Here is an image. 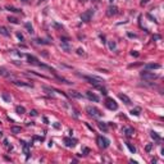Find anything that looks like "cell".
<instances>
[{"label":"cell","mask_w":164,"mask_h":164,"mask_svg":"<svg viewBox=\"0 0 164 164\" xmlns=\"http://www.w3.org/2000/svg\"><path fill=\"white\" fill-rule=\"evenodd\" d=\"M80 77H82L83 80H86L90 85H92V86H95V85H103L105 81L103 80V78H99V77H95V76H81L80 75Z\"/></svg>","instance_id":"obj_1"},{"label":"cell","mask_w":164,"mask_h":164,"mask_svg":"<svg viewBox=\"0 0 164 164\" xmlns=\"http://www.w3.org/2000/svg\"><path fill=\"white\" fill-rule=\"evenodd\" d=\"M86 112H87V114L90 117L95 118V119H99V118L103 117V113H101V110H99L98 108H95V106H87Z\"/></svg>","instance_id":"obj_2"},{"label":"cell","mask_w":164,"mask_h":164,"mask_svg":"<svg viewBox=\"0 0 164 164\" xmlns=\"http://www.w3.org/2000/svg\"><path fill=\"white\" fill-rule=\"evenodd\" d=\"M140 76H141V78H144V80H146V81H152V80H155V78H158L159 76L156 75V73H154V72H149V71H142L140 73Z\"/></svg>","instance_id":"obj_3"},{"label":"cell","mask_w":164,"mask_h":164,"mask_svg":"<svg viewBox=\"0 0 164 164\" xmlns=\"http://www.w3.org/2000/svg\"><path fill=\"white\" fill-rule=\"evenodd\" d=\"M105 106L109 110H117L118 109V104L115 103V100L112 99V98H106L105 99Z\"/></svg>","instance_id":"obj_4"},{"label":"cell","mask_w":164,"mask_h":164,"mask_svg":"<svg viewBox=\"0 0 164 164\" xmlns=\"http://www.w3.org/2000/svg\"><path fill=\"white\" fill-rule=\"evenodd\" d=\"M98 145L100 146L101 149H106L109 146V144H110V141L106 139V137H104V136H98Z\"/></svg>","instance_id":"obj_5"},{"label":"cell","mask_w":164,"mask_h":164,"mask_svg":"<svg viewBox=\"0 0 164 164\" xmlns=\"http://www.w3.org/2000/svg\"><path fill=\"white\" fill-rule=\"evenodd\" d=\"M92 15H94V9H88V10H86V12H83L81 14V21L87 23V22L91 21V17Z\"/></svg>","instance_id":"obj_6"},{"label":"cell","mask_w":164,"mask_h":164,"mask_svg":"<svg viewBox=\"0 0 164 164\" xmlns=\"http://www.w3.org/2000/svg\"><path fill=\"white\" fill-rule=\"evenodd\" d=\"M60 48H62V50H64L65 53H69L72 50V46H71V44H69V41L67 40V38H62Z\"/></svg>","instance_id":"obj_7"},{"label":"cell","mask_w":164,"mask_h":164,"mask_svg":"<svg viewBox=\"0 0 164 164\" xmlns=\"http://www.w3.org/2000/svg\"><path fill=\"white\" fill-rule=\"evenodd\" d=\"M64 144H65L67 148H73V146H76L77 140L76 139H71V137H65L64 139Z\"/></svg>","instance_id":"obj_8"},{"label":"cell","mask_w":164,"mask_h":164,"mask_svg":"<svg viewBox=\"0 0 164 164\" xmlns=\"http://www.w3.org/2000/svg\"><path fill=\"white\" fill-rule=\"evenodd\" d=\"M13 83L15 85V86H19V87H30V88L33 87V85L30 83V82H22V81H17V80H14Z\"/></svg>","instance_id":"obj_9"},{"label":"cell","mask_w":164,"mask_h":164,"mask_svg":"<svg viewBox=\"0 0 164 164\" xmlns=\"http://www.w3.org/2000/svg\"><path fill=\"white\" fill-rule=\"evenodd\" d=\"M117 13H118V8L115 7V5H110V7L108 8V10H106V15L108 17H113Z\"/></svg>","instance_id":"obj_10"},{"label":"cell","mask_w":164,"mask_h":164,"mask_svg":"<svg viewBox=\"0 0 164 164\" xmlns=\"http://www.w3.org/2000/svg\"><path fill=\"white\" fill-rule=\"evenodd\" d=\"M27 62H28L30 64H32V65H38V59L36 58V56L31 55V54L27 55Z\"/></svg>","instance_id":"obj_11"},{"label":"cell","mask_w":164,"mask_h":164,"mask_svg":"<svg viewBox=\"0 0 164 164\" xmlns=\"http://www.w3.org/2000/svg\"><path fill=\"white\" fill-rule=\"evenodd\" d=\"M86 96H87V99H88V100L95 101V103H98V101L100 100V99H99V96H98V95H95V94L91 92V91H86Z\"/></svg>","instance_id":"obj_12"},{"label":"cell","mask_w":164,"mask_h":164,"mask_svg":"<svg viewBox=\"0 0 164 164\" xmlns=\"http://www.w3.org/2000/svg\"><path fill=\"white\" fill-rule=\"evenodd\" d=\"M160 64H158V63H149V64H145V69L146 71H148V69H152V71H154V69H159L160 68Z\"/></svg>","instance_id":"obj_13"},{"label":"cell","mask_w":164,"mask_h":164,"mask_svg":"<svg viewBox=\"0 0 164 164\" xmlns=\"http://www.w3.org/2000/svg\"><path fill=\"white\" fill-rule=\"evenodd\" d=\"M71 98H75V99H83V95L81 92H78V91H75V90H72V91H69V95Z\"/></svg>","instance_id":"obj_14"},{"label":"cell","mask_w":164,"mask_h":164,"mask_svg":"<svg viewBox=\"0 0 164 164\" xmlns=\"http://www.w3.org/2000/svg\"><path fill=\"white\" fill-rule=\"evenodd\" d=\"M0 35H1V36H5V37H9V36H10V31L8 30L7 27L0 26Z\"/></svg>","instance_id":"obj_15"},{"label":"cell","mask_w":164,"mask_h":164,"mask_svg":"<svg viewBox=\"0 0 164 164\" xmlns=\"http://www.w3.org/2000/svg\"><path fill=\"white\" fill-rule=\"evenodd\" d=\"M119 99H121V100H122V101H123V103L126 104V105H129V104L132 103V101H131V99H129L127 95H124V94H119Z\"/></svg>","instance_id":"obj_16"},{"label":"cell","mask_w":164,"mask_h":164,"mask_svg":"<svg viewBox=\"0 0 164 164\" xmlns=\"http://www.w3.org/2000/svg\"><path fill=\"white\" fill-rule=\"evenodd\" d=\"M122 131H123V133L126 135V136H132L133 132H135L132 127H123V128H122Z\"/></svg>","instance_id":"obj_17"},{"label":"cell","mask_w":164,"mask_h":164,"mask_svg":"<svg viewBox=\"0 0 164 164\" xmlns=\"http://www.w3.org/2000/svg\"><path fill=\"white\" fill-rule=\"evenodd\" d=\"M22 145H23V151H25V154H26V156L28 158L30 156V146H31V144H26L25 141H22Z\"/></svg>","instance_id":"obj_18"},{"label":"cell","mask_w":164,"mask_h":164,"mask_svg":"<svg viewBox=\"0 0 164 164\" xmlns=\"http://www.w3.org/2000/svg\"><path fill=\"white\" fill-rule=\"evenodd\" d=\"M98 127L101 129V131L108 132V126H106V123H104V122H99V123H98Z\"/></svg>","instance_id":"obj_19"},{"label":"cell","mask_w":164,"mask_h":164,"mask_svg":"<svg viewBox=\"0 0 164 164\" xmlns=\"http://www.w3.org/2000/svg\"><path fill=\"white\" fill-rule=\"evenodd\" d=\"M15 112L18 113V114H23V113H26V109H25V106H22V105H17Z\"/></svg>","instance_id":"obj_20"},{"label":"cell","mask_w":164,"mask_h":164,"mask_svg":"<svg viewBox=\"0 0 164 164\" xmlns=\"http://www.w3.org/2000/svg\"><path fill=\"white\" fill-rule=\"evenodd\" d=\"M5 9L9 10V12H13V13H21V9H17V8H14V7H10V5H7V7H5Z\"/></svg>","instance_id":"obj_21"},{"label":"cell","mask_w":164,"mask_h":164,"mask_svg":"<svg viewBox=\"0 0 164 164\" xmlns=\"http://www.w3.org/2000/svg\"><path fill=\"white\" fill-rule=\"evenodd\" d=\"M150 136H151L152 139H154L155 141H158V142H159V141L162 140V137H160V136H159V135H158L156 132H154V131H151V132H150Z\"/></svg>","instance_id":"obj_22"},{"label":"cell","mask_w":164,"mask_h":164,"mask_svg":"<svg viewBox=\"0 0 164 164\" xmlns=\"http://www.w3.org/2000/svg\"><path fill=\"white\" fill-rule=\"evenodd\" d=\"M25 27L27 28V32H28V33H31V35H32L33 32H35V31H33V27L31 26V23H28V22H27V23H25Z\"/></svg>","instance_id":"obj_23"},{"label":"cell","mask_w":164,"mask_h":164,"mask_svg":"<svg viewBox=\"0 0 164 164\" xmlns=\"http://www.w3.org/2000/svg\"><path fill=\"white\" fill-rule=\"evenodd\" d=\"M1 98H3L5 101H7V103H10V100H12V99H10V96H9L7 92H3V94H1Z\"/></svg>","instance_id":"obj_24"},{"label":"cell","mask_w":164,"mask_h":164,"mask_svg":"<svg viewBox=\"0 0 164 164\" xmlns=\"http://www.w3.org/2000/svg\"><path fill=\"white\" fill-rule=\"evenodd\" d=\"M126 145H127V148L129 149V151H131L132 154H133V152H136V148H135V146H132L129 142H126Z\"/></svg>","instance_id":"obj_25"},{"label":"cell","mask_w":164,"mask_h":164,"mask_svg":"<svg viewBox=\"0 0 164 164\" xmlns=\"http://www.w3.org/2000/svg\"><path fill=\"white\" fill-rule=\"evenodd\" d=\"M10 131H12L13 133H19V132H21V127H15V126H13L12 128H10Z\"/></svg>","instance_id":"obj_26"},{"label":"cell","mask_w":164,"mask_h":164,"mask_svg":"<svg viewBox=\"0 0 164 164\" xmlns=\"http://www.w3.org/2000/svg\"><path fill=\"white\" fill-rule=\"evenodd\" d=\"M0 75L5 76V77H9V73L7 72V69H5V68H0Z\"/></svg>","instance_id":"obj_27"},{"label":"cell","mask_w":164,"mask_h":164,"mask_svg":"<svg viewBox=\"0 0 164 164\" xmlns=\"http://www.w3.org/2000/svg\"><path fill=\"white\" fill-rule=\"evenodd\" d=\"M115 48H117V44L114 41H109V49L110 50H115Z\"/></svg>","instance_id":"obj_28"},{"label":"cell","mask_w":164,"mask_h":164,"mask_svg":"<svg viewBox=\"0 0 164 164\" xmlns=\"http://www.w3.org/2000/svg\"><path fill=\"white\" fill-rule=\"evenodd\" d=\"M36 44H41V45H48V44H50V42H48V41H44V40H41V38H36Z\"/></svg>","instance_id":"obj_29"},{"label":"cell","mask_w":164,"mask_h":164,"mask_svg":"<svg viewBox=\"0 0 164 164\" xmlns=\"http://www.w3.org/2000/svg\"><path fill=\"white\" fill-rule=\"evenodd\" d=\"M8 21L10 22V23H14V25H17V23H18V19H17V18H14V17H9V18H8Z\"/></svg>","instance_id":"obj_30"},{"label":"cell","mask_w":164,"mask_h":164,"mask_svg":"<svg viewBox=\"0 0 164 164\" xmlns=\"http://www.w3.org/2000/svg\"><path fill=\"white\" fill-rule=\"evenodd\" d=\"M131 114L139 117V115H140V109H132V110H131Z\"/></svg>","instance_id":"obj_31"},{"label":"cell","mask_w":164,"mask_h":164,"mask_svg":"<svg viewBox=\"0 0 164 164\" xmlns=\"http://www.w3.org/2000/svg\"><path fill=\"white\" fill-rule=\"evenodd\" d=\"M151 149H152V144H149V145H146V148H145V150L148 151V152H150V151H151Z\"/></svg>","instance_id":"obj_32"},{"label":"cell","mask_w":164,"mask_h":164,"mask_svg":"<svg viewBox=\"0 0 164 164\" xmlns=\"http://www.w3.org/2000/svg\"><path fill=\"white\" fill-rule=\"evenodd\" d=\"M17 37H18L21 41H23V40H25V37H23V35H22L21 32H18V33H17Z\"/></svg>","instance_id":"obj_33"},{"label":"cell","mask_w":164,"mask_h":164,"mask_svg":"<svg viewBox=\"0 0 164 164\" xmlns=\"http://www.w3.org/2000/svg\"><path fill=\"white\" fill-rule=\"evenodd\" d=\"M30 114H31L32 117H36V115H37V110H35V109L31 110V112H30Z\"/></svg>","instance_id":"obj_34"},{"label":"cell","mask_w":164,"mask_h":164,"mask_svg":"<svg viewBox=\"0 0 164 164\" xmlns=\"http://www.w3.org/2000/svg\"><path fill=\"white\" fill-rule=\"evenodd\" d=\"M77 54H78V55H83V54H85V53H83V49H78V50H77Z\"/></svg>","instance_id":"obj_35"},{"label":"cell","mask_w":164,"mask_h":164,"mask_svg":"<svg viewBox=\"0 0 164 164\" xmlns=\"http://www.w3.org/2000/svg\"><path fill=\"white\" fill-rule=\"evenodd\" d=\"M88 152H90V150H88L87 148H83V155H87Z\"/></svg>","instance_id":"obj_36"},{"label":"cell","mask_w":164,"mask_h":164,"mask_svg":"<svg viewBox=\"0 0 164 164\" xmlns=\"http://www.w3.org/2000/svg\"><path fill=\"white\" fill-rule=\"evenodd\" d=\"M131 55H132V56H136V58H137V56H139L140 54H139L137 51H131Z\"/></svg>","instance_id":"obj_37"},{"label":"cell","mask_w":164,"mask_h":164,"mask_svg":"<svg viewBox=\"0 0 164 164\" xmlns=\"http://www.w3.org/2000/svg\"><path fill=\"white\" fill-rule=\"evenodd\" d=\"M152 38H154V40H160V36L159 35H154V36H152Z\"/></svg>","instance_id":"obj_38"},{"label":"cell","mask_w":164,"mask_h":164,"mask_svg":"<svg viewBox=\"0 0 164 164\" xmlns=\"http://www.w3.org/2000/svg\"><path fill=\"white\" fill-rule=\"evenodd\" d=\"M4 144H5V146H7V148H9V144H8V140H4Z\"/></svg>","instance_id":"obj_39"},{"label":"cell","mask_w":164,"mask_h":164,"mask_svg":"<svg viewBox=\"0 0 164 164\" xmlns=\"http://www.w3.org/2000/svg\"><path fill=\"white\" fill-rule=\"evenodd\" d=\"M148 1H149V0H142V1H141V5H145Z\"/></svg>","instance_id":"obj_40"},{"label":"cell","mask_w":164,"mask_h":164,"mask_svg":"<svg viewBox=\"0 0 164 164\" xmlns=\"http://www.w3.org/2000/svg\"><path fill=\"white\" fill-rule=\"evenodd\" d=\"M128 36H129V37H136V35H133V33H129V32H128Z\"/></svg>","instance_id":"obj_41"},{"label":"cell","mask_w":164,"mask_h":164,"mask_svg":"<svg viewBox=\"0 0 164 164\" xmlns=\"http://www.w3.org/2000/svg\"><path fill=\"white\" fill-rule=\"evenodd\" d=\"M44 122H45V123H49V121H48V118H46V117H44Z\"/></svg>","instance_id":"obj_42"},{"label":"cell","mask_w":164,"mask_h":164,"mask_svg":"<svg viewBox=\"0 0 164 164\" xmlns=\"http://www.w3.org/2000/svg\"><path fill=\"white\" fill-rule=\"evenodd\" d=\"M78 1H80V3H86L87 0H78Z\"/></svg>","instance_id":"obj_43"},{"label":"cell","mask_w":164,"mask_h":164,"mask_svg":"<svg viewBox=\"0 0 164 164\" xmlns=\"http://www.w3.org/2000/svg\"><path fill=\"white\" fill-rule=\"evenodd\" d=\"M22 1H27V0H22Z\"/></svg>","instance_id":"obj_44"},{"label":"cell","mask_w":164,"mask_h":164,"mask_svg":"<svg viewBox=\"0 0 164 164\" xmlns=\"http://www.w3.org/2000/svg\"><path fill=\"white\" fill-rule=\"evenodd\" d=\"M110 1H113V0H110Z\"/></svg>","instance_id":"obj_45"}]
</instances>
